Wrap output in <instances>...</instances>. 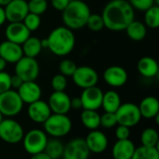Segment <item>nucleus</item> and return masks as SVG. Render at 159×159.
Listing matches in <instances>:
<instances>
[{"instance_id":"f257e3e1","label":"nucleus","mask_w":159,"mask_h":159,"mask_svg":"<svg viewBox=\"0 0 159 159\" xmlns=\"http://www.w3.org/2000/svg\"><path fill=\"white\" fill-rule=\"evenodd\" d=\"M102 17L104 28L112 32L125 31L127 26L135 20V10L128 0H111L103 7Z\"/></svg>"},{"instance_id":"f03ea898","label":"nucleus","mask_w":159,"mask_h":159,"mask_svg":"<svg viewBox=\"0 0 159 159\" xmlns=\"http://www.w3.org/2000/svg\"><path fill=\"white\" fill-rule=\"evenodd\" d=\"M48 48L58 57L69 55L75 46V36L74 32L68 27L61 25L54 28L47 37Z\"/></svg>"},{"instance_id":"7ed1b4c3","label":"nucleus","mask_w":159,"mask_h":159,"mask_svg":"<svg viewBox=\"0 0 159 159\" xmlns=\"http://www.w3.org/2000/svg\"><path fill=\"white\" fill-rule=\"evenodd\" d=\"M61 12V19L64 26L72 31L85 27L89 15L91 14L89 5L82 0L71 1Z\"/></svg>"},{"instance_id":"20e7f679","label":"nucleus","mask_w":159,"mask_h":159,"mask_svg":"<svg viewBox=\"0 0 159 159\" xmlns=\"http://www.w3.org/2000/svg\"><path fill=\"white\" fill-rule=\"evenodd\" d=\"M72 120L67 115L51 114L43 123L44 131L47 135L57 139L68 135L72 130Z\"/></svg>"},{"instance_id":"39448f33","label":"nucleus","mask_w":159,"mask_h":159,"mask_svg":"<svg viewBox=\"0 0 159 159\" xmlns=\"http://www.w3.org/2000/svg\"><path fill=\"white\" fill-rule=\"evenodd\" d=\"M24 136V129L20 122L7 117L0 123V140L8 144H17L20 143Z\"/></svg>"},{"instance_id":"423d86ee","label":"nucleus","mask_w":159,"mask_h":159,"mask_svg":"<svg viewBox=\"0 0 159 159\" xmlns=\"http://www.w3.org/2000/svg\"><path fill=\"white\" fill-rule=\"evenodd\" d=\"M23 104V102L15 89H11L0 93V112L3 116L12 118L18 116L21 112Z\"/></svg>"},{"instance_id":"0eeeda50","label":"nucleus","mask_w":159,"mask_h":159,"mask_svg":"<svg viewBox=\"0 0 159 159\" xmlns=\"http://www.w3.org/2000/svg\"><path fill=\"white\" fill-rule=\"evenodd\" d=\"M48 140V135L44 130L39 129H34L24 133L21 142L24 150L32 156L43 152L47 145Z\"/></svg>"},{"instance_id":"6e6552de","label":"nucleus","mask_w":159,"mask_h":159,"mask_svg":"<svg viewBox=\"0 0 159 159\" xmlns=\"http://www.w3.org/2000/svg\"><path fill=\"white\" fill-rule=\"evenodd\" d=\"M115 114L117 125H123L129 128L135 127L143 118L139 110V106L133 102L121 103Z\"/></svg>"},{"instance_id":"1a4fd4ad","label":"nucleus","mask_w":159,"mask_h":159,"mask_svg":"<svg viewBox=\"0 0 159 159\" xmlns=\"http://www.w3.org/2000/svg\"><path fill=\"white\" fill-rule=\"evenodd\" d=\"M15 75L20 77L23 82L35 81L40 73V67L35 58H29L23 56L15 63Z\"/></svg>"},{"instance_id":"9d476101","label":"nucleus","mask_w":159,"mask_h":159,"mask_svg":"<svg viewBox=\"0 0 159 159\" xmlns=\"http://www.w3.org/2000/svg\"><path fill=\"white\" fill-rule=\"evenodd\" d=\"M72 79L75 86L85 89L97 86L99 81V75L94 68L83 65L75 69L74 75H72Z\"/></svg>"},{"instance_id":"9b49d317","label":"nucleus","mask_w":159,"mask_h":159,"mask_svg":"<svg viewBox=\"0 0 159 159\" xmlns=\"http://www.w3.org/2000/svg\"><path fill=\"white\" fill-rule=\"evenodd\" d=\"M90 152L83 138H75L64 145L63 159H89Z\"/></svg>"},{"instance_id":"f8f14e48","label":"nucleus","mask_w":159,"mask_h":159,"mask_svg":"<svg viewBox=\"0 0 159 159\" xmlns=\"http://www.w3.org/2000/svg\"><path fill=\"white\" fill-rule=\"evenodd\" d=\"M102 96L103 91L97 86L83 89L80 95L83 109L97 111L102 107Z\"/></svg>"},{"instance_id":"ddd939ff","label":"nucleus","mask_w":159,"mask_h":159,"mask_svg":"<svg viewBox=\"0 0 159 159\" xmlns=\"http://www.w3.org/2000/svg\"><path fill=\"white\" fill-rule=\"evenodd\" d=\"M102 78L108 86L112 88H120L127 83L129 75L126 69L122 66L112 65L104 70Z\"/></svg>"},{"instance_id":"4468645a","label":"nucleus","mask_w":159,"mask_h":159,"mask_svg":"<svg viewBox=\"0 0 159 159\" xmlns=\"http://www.w3.org/2000/svg\"><path fill=\"white\" fill-rule=\"evenodd\" d=\"M6 19L9 22H20L29 13L26 0H11L4 7Z\"/></svg>"},{"instance_id":"2eb2a0df","label":"nucleus","mask_w":159,"mask_h":159,"mask_svg":"<svg viewBox=\"0 0 159 159\" xmlns=\"http://www.w3.org/2000/svg\"><path fill=\"white\" fill-rule=\"evenodd\" d=\"M48 104L52 114L67 115L71 110V98L65 91H53Z\"/></svg>"},{"instance_id":"dca6fc26","label":"nucleus","mask_w":159,"mask_h":159,"mask_svg":"<svg viewBox=\"0 0 159 159\" xmlns=\"http://www.w3.org/2000/svg\"><path fill=\"white\" fill-rule=\"evenodd\" d=\"M5 36L7 40L22 45L31 36V32L26 28L22 21L9 22L5 29Z\"/></svg>"},{"instance_id":"f3484780","label":"nucleus","mask_w":159,"mask_h":159,"mask_svg":"<svg viewBox=\"0 0 159 159\" xmlns=\"http://www.w3.org/2000/svg\"><path fill=\"white\" fill-rule=\"evenodd\" d=\"M51 110L47 102L41 99L28 104L27 115L28 117L36 124H43L51 115Z\"/></svg>"},{"instance_id":"a211bd4d","label":"nucleus","mask_w":159,"mask_h":159,"mask_svg":"<svg viewBox=\"0 0 159 159\" xmlns=\"http://www.w3.org/2000/svg\"><path fill=\"white\" fill-rule=\"evenodd\" d=\"M84 140L89 152L93 154L103 153L107 149L109 143L106 134L98 129L90 130Z\"/></svg>"},{"instance_id":"6ab92c4d","label":"nucleus","mask_w":159,"mask_h":159,"mask_svg":"<svg viewBox=\"0 0 159 159\" xmlns=\"http://www.w3.org/2000/svg\"><path fill=\"white\" fill-rule=\"evenodd\" d=\"M23 103L30 104L41 99L42 89L35 81H26L17 89Z\"/></svg>"},{"instance_id":"aec40b11","label":"nucleus","mask_w":159,"mask_h":159,"mask_svg":"<svg viewBox=\"0 0 159 159\" xmlns=\"http://www.w3.org/2000/svg\"><path fill=\"white\" fill-rule=\"evenodd\" d=\"M0 57L7 63H16L23 57V52L20 45L5 40L0 43Z\"/></svg>"},{"instance_id":"412c9836","label":"nucleus","mask_w":159,"mask_h":159,"mask_svg":"<svg viewBox=\"0 0 159 159\" xmlns=\"http://www.w3.org/2000/svg\"><path fill=\"white\" fill-rule=\"evenodd\" d=\"M135 149L136 146L131 140H117L113 145L112 157L114 159H131Z\"/></svg>"},{"instance_id":"4be33fe9","label":"nucleus","mask_w":159,"mask_h":159,"mask_svg":"<svg viewBox=\"0 0 159 159\" xmlns=\"http://www.w3.org/2000/svg\"><path fill=\"white\" fill-rule=\"evenodd\" d=\"M137 70L142 76L145 78H154L158 75V63L153 57L144 56L139 60Z\"/></svg>"},{"instance_id":"5701e85b","label":"nucleus","mask_w":159,"mask_h":159,"mask_svg":"<svg viewBox=\"0 0 159 159\" xmlns=\"http://www.w3.org/2000/svg\"><path fill=\"white\" fill-rule=\"evenodd\" d=\"M139 106L142 117L146 119H154L159 115V102L154 96H147L143 98Z\"/></svg>"},{"instance_id":"b1692460","label":"nucleus","mask_w":159,"mask_h":159,"mask_svg":"<svg viewBox=\"0 0 159 159\" xmlns=\"http://www.w3.org/2000/svg\"><path fill=\"white\" fill-rule=\"evenodd\" d=\"M121 97L116 90H107L106 92H103L102 96V107L104 110V112L107 113H116V110L121 105Z\"/></svg>"},{"instance_id":"393cba45","label":"nucleus","mask_w":159,"mask_h":159,"mask_svg":"<svg viewBox=\"0 0 159 159\" xmlns=\"http://www.w3.org/2000/svg\"><path fill=\"white\" fill-rule=\"evenodd\" d=\"M125 32L129 39L133 41H142L146 37L147 27L141 20H133L125 29Z\"/></svg>"},{"instance_id":"a878e982","label":"nucleus","mask_w":159,"mask_h":159,"mask_svg":"<svg viewBox=\"0 0 159 159\" xmlns=\"http://www.w3.org/2000/svg\"><path fill=\"white\" fill-rule=\"evenodd\" d=\"M80 119L82 125L89 130L98 129L101 127V115L97 111L83 109Z\"/></svg>"},{"instance_id":"bb28decb","label":"nucleus","mask_w":159,"mask_h":159,"mask_svg":"<svg viewBox=\"0 0 159 159\" xmlns=\"http://www.w3.org/2000/svg\"><path fill=\"white\" fill-rule=\"evenodd\" d=\"M20 46L23 56L29 58H36L43 49L40 39L36 36H29V38Z\"/></svg>"},{"instance_id":"cd10ccee","label":"nucleus","mask_w":159,"mask_h":159,"mask_svg":"<svg viewBox=\"0 0 159 159\" xmlns=\"http://www.w3.org/2000/svg\"><path fill=\"white\" fill-rule=\"evenodd\" d=\"M64 151V144L57 138L48 140L47 145L44 152L51 159H57L62 157Z\"/></svg>"},{"instance_id":"c85d7f7f","label":"nucleus","mask_w":159,"mask_h":159,"mask_svg":"<svg viewBox=\"0 0 159 159\" xmlns=\"http://www.w3.org/2000/svg\"><path fill=\"white\" fill-rule=\"evenodd\" d=\"M141 143L143 146L157 147L159 143L158 131L155 128L144 129L141 134Z\"/></svg>"},{"instance_id":"c756f323","label":"nucleus","mask_w":159,"mask_h":159,"mask_svg":"<svg viewBox=\"0 0 159 159\" xmlns=\"http://www.w3.org/2000/svg\"><path fill=\"white\" fill-rule=\"evenodd\" d=\"M131 159H159L158 147H136Z\"/></svg>"},{"instance_id":"7c9ffc66","label":"nucleus","mask_w":159,"mask_h":159,"mask_svg":"<svg viewBox=\"0 0 159 159\" xmlns=\"http://www.w3.org/2000/svg\"><path fill=\"white\" fill-rule=\"evenodd\" d=\"M146 27L157 29L159 26V6L154 5L144 11V22Z\"/></svg>"},{"instance_id":"2f4dec72","label":"nucleus","mask_w":159,"mask_h":159,"mask_svg":"<svg viewBox=\"0 0 159 159\" xmlns=\"http://www.w3.org/2000/svg\"><path fill=\"white\" fill-rule=\"evenodd\" d=\"M86 26L92 32H100L104 28V22L101 14L91 13L87 20Z\"/></svg>"},{"instance_id":"473e14b6","label":"nucleus","mask_w":159,"mask_h":159,"mask_svg":"<svg viewBox=\"0 0 159 159\" xmlns=\"http://www.w3.org/2000/svg\"><path fill=\"white\" fill-rule=\"evenodd\" d=\"M29 12L41 16L44 14L48 7L47 0H27Z\"/></svg>"},{"instance_id":"72a5a7b5","label":"nucleus","mask_w":159,"mask_h":159,"mask_svg":"<svg viewBox=\"0 0 159 159\" xmlns=\"http://www.w3.org/2000/svg\"><path fill=\"white\" fill-rule=\"evenodd\" d=\"M22 22L26 26V28L32 33V32L36 31L40 27V25H41V17L39 15L29 12L25 16V18L23 19Z\"/></svg>"},{"instance_id":"f704fd0d","label":"nucleus","mask_w":159,"mask_h":159,"mask_svg":"<svg viewBox=\"0 0 159 159\" xmlns=\"http://www.w3.org/2000/svg\"><path fill=\"white\" fill-rule=\"evenodd\" d=\"M76 68H77V66L75 63V61H73L72 60H68V59L62 60L59 64L60 74H61L65 77H69V76L72 77V75H74Z\"/></svg>"},{"instance_id":"c9c22d12","label":"nucleus","mask_w":159,"mask_h":159,"mask_svg":"<svg viewBox=\"0 0 159 159\" xmlns=\"http://www.w3.org/2000/svg\"><path fill=\"white\" fill-rule=\"evenodd\" d=\"M50 85L53 91H64L67 88V77L61 74H57L51 78Z\"/></svg>"},{"instance_id":"e433bc0d","label":"nucleus","mask_w":159,"mask_h":159,"mask_svg":"<svg viewBox=\"0 0 159 159\" xmlns=\"http://www.w3.org/2000/svg\"><path fill=\"white\" fill-rule=\"evenodd\" d=\"M117 125L116 117L115 113L104 112L101 115V126L104 129H112Z\"/></svg>"},{"instance_id":"4c0bfd02","label":"nucleus","mask_w":159,"mask_h":159,"mask_svg":"<svg viewBox=\"0 0 159 159\" xmlns=\"http://www.w3.org/2000/svg\"><path fill=\"white\" fill-rule=\"evenodd\" d=\"M128 2L133 7L134 10H139L143 12L155 5L154 0H128Z\"/></svg>"},{"instance_id":"58836bf2","label":"nucleus","mask_w":159,"mask_h":159,"mask_svg":"<svg viewBox=\"0 0 159 159\" xmlns=\"http://www.w3.org/2000/svg\"><path fill=\"white\" fill-rule=\"evenodd\" d=\"M10 78H11V75L5 71L0 72V93H3L5 91L11 89Z\"/></svg>"},{"instance_id":"ea45409f","label":"nucleus","mask_w":159,"mask_h":159,"mask_svg":"<svg viewBox=\"0 0 159 159\" xmlns=\"http://www.w3.org/2000/svg\"><path fill=\"white\" fill-rule=\"evenodd\" d=\"M116 137L117 140H127L129 139L130 136V128L123 126V125H116Z\"/></svg>"},{"instance_id":"a19ab883","label":"nucleus","mask_w":159,"mask_h":159,"mask_svg":"<svg viewBox=\"0 0 159 159\" xmlns=\"http://www.w3.org/2000/svg\"><path fill=\"white\" fill-rule=\"evenodd\" d=\"M69 3H70V0H50L51 7L54 9L61 11V12L64 10V8L68 6Z\"/></svg>"},{"instance_id":"79ce46f5","label":"nucleus","mask_w":159,"mask_h":159,"mask_svg":"<svg viewBox=\"0 0 159 159\" xmlns=\"http://www.w3.org/2000/svg\"><path fill=\"white\" fill-rule=\"evenodd\" d=\"M23 83V80L19 77L17 75L14 74V75H11V78H10V84H11V89L17 90Z\"/></svg>"},{"instance_id":"37998d69","label":"nucleus","mask_w":159,"mask_h":159,"mask_svg":"<svg viewBox=\"0 0 159 159\" xmlns=\"http://www.w3.org/2000/svg\"><path fill=\"white\" fill-rule=\"evenodd\" d=\"M71 109H74V110L83 109L80 97H75V98L71 99Z\"/></svg>"},{"instance_id":"c03bdc74","label":"nucleus","mask_w":159,"mask_h":159,"mask_svg":"<svg viewBox=\"0 0 159 159\" xmlns=\"http://www.w3.org/2000/svg\"><path fill=\"white\" fill-rule=\"evenodd\" d=\"M31 159H51L44 151L43 152H40V153H37V154H34V155H32Z\"/></svg>"},{"instance_id":"a18cd8bd","label":"nucleus","mask_w":159,"mask_h":159,"mask_svg":"<svg viewBox=\"0 0 159 159\" xmlns=\"http://www.w3.org/2000/svg\"><path fill=\"white\" fill-rule=\"evenodd\" d=\"M6 21H7V19H6V14H5L4 7H0V26H2Z\"/></svg>"},{"instance_id":"49530a36","label":"nucleus","mask_w":159,"mask_h":159,"mask_svg":"<svg viewBox=\"0 0 159 159\" xmlns=\"http://www.w3.org/2000/svg\"><path fill=\"white\" fill-rule=\"evenodd\" d=\"M7 62L0 57V72H3V71H5V69H6V67H7Z\"/></svg>"},{"instance_id":"de8ad7c7","label":"nucleus","mask_w":159,"mask_h":159,"mask_svg":"<svg viewBox=\"0 0 159 159\" xmlns=\"http://www.w3.org/2000/svg\"><path fill=\"white\" fill-rule=\"evenodd\" d=\"M40 42H41L42 48H48V39L47 38L40 39Z\"/></svg>"},{"instance_id":"09e8293b","label":"nucleus","mask_w":159,"mask_h":159,"mask_svg":"<svg viewBox=\"0 0 159 159\" xmlns=\"http://www.w3.org/2000/svg\"><path fill=\"white\" fill-rule=\"evenodd\" d=\"M11 0H0V7H6Z\"/></svg>"},{"instance_id":"8fccbe9b","label":"nucleus","mask_w":159,"mask_h":159,"mask_svg":"<svg viewBox=\"0 0 159 159\" xmlns=\"http://www.w3.org/2000/svg\"><path fill=\"white\" fill-rule=\"evenodd\" d=\"M4 119V116H3V115L1 114V112H0V123H1V121Z\"/></svg>"},{"instance_id":"3c124183","label":"nucleus","mask_w":159,"mask_h":159,"mask_svg":"<svg viewBox=\"0 0 159 159\" xmlns=\"http://www.w3.org/2000/svg\"><path fill=\"white\" fill-rule=\"evenodd\" d=\"M154 2H155V5H159V0H154Z\"/></svg>"},{"instance_id":"603ef678","label":"nucleus","mask_w":159,"mask_h":159,"mask_svg":"<svg viewBox=\"0 0 159 159\" xmlns=\"http://www.w3.org/2000/svg\"><path fill=\"white\" fill-rule=\"evenodd\" d=\"M57 159H63L62 157H61V158H57Z\"/></svg>"},{"instance_id":"864d4df0","label":"nucleus","mask_w":159,"mask_h":159,"mask_svg":"<svg viewBox=\"0 0 159 159\" xmlns=\"http://www.w3.org/2000/svg\"><path fill=\"white\" fill-rule=\"evenodd\" d=\"M71 1H74V0H70V2H71Z\"/></svg>"},{"instance_id":"5fc2aeb1","label":"nucleus","mask_w":159,"mask_h":159,"mask_svg":"<svg viewBox=\"0 0 159 159\" xmlns=\"http://www.w3.org/2000/svg\"><path fill=\"white\" fill-rule=\"evenodd\" d=\"M26 1H27V0H26Z\"/></svg>"}]
</instances>
